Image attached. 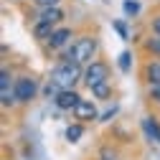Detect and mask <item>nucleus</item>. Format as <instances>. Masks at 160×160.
<instances>
[{"label":"nucleus","instance_id":"obj_22","mask_svg":"<svg viewBox=\"0 0 160 160\" xmlns=\"http://www.w3.org/2000/svg\"><path fill=\"white\" fill-rule=\"evenodd\" d=\"M150 31H152V36H158V38H160V13L150 18Z\"/></svg>","mask_w":160,"mask_h":160},{"label":"nucleus","instance_id":"obj_12","mask_svg":"<svg viewBox=\"0 0 160 160\" xmlns=\"http://www.w3.org/2000/svg\"><path fill=\"white\" fill-rule=\"evenodd\" d=\"M84 132H87V127H84L82 122H71V125L66 127V132H64V137H66V142H71V145H76L79 140L84 137Z\"/></svg>","mask_w":160,"mask_h":160},{"label":"nucleus","instance_id":"obj_21","mask_svg":"<svg viewBox=\"0 0 160 160\" xmlns=\"http://www.w3.org/2000/svg\"><path fill=\"white\" fill-rule=\"evenodd\" d=\"M33 5L38 10H43V8H58V5H61V0H33Z\"/></svg>","mask_w":160,"mask_h":160},{"label":"nucleus","instance_id":"obj_5","mask_svg":"<svg viewBox=\"0 0 160 160\" xmlns=\"http://www.w3.org/2000/svg\"><path fill=\"white\" fill-rule=\"evenodd\" d=\"M82 94H79L76 89H61L56 94V99H53V104H56V109L58 112H74L76 107H79V102H82Z\"/></svg>","mask_w":160,"mask_h":160},{"label":"nucleus","instance_id":"obj_2","mask_svg":"<svg viewBox=\"0 0 160 160\" xmlns=\"http://www.w3.org/2000/svg\"><path fill=\"white\" fill-rule=\"evenodd\" d=\"M97 51H99V41H97V36L92 33H84V36H76L74 38V43L61 51L64 58H71V61L76 64H82V66H89L94 58H97Z\"/></svg>","mask_w":160,"mask_h":160},{"label":"nucleus","instance_id":"obj_11","mask_svg":"<svg viewBox=\"0 0 160 160\" xmlns=\"http://www.w3.org/2000/svg\"><path fill=\"white\" fill-rule=\"evenodd\" d=\"M142 130H145V135L150 137V140H155V142L160 145V119L158 117H142Z\"/></svg>","mask_w":160,"mask_h":160},{"label":"nucleus","instance_id":"obj_18","mask_svg":"<svg viewBox=\"0 0 160 160\" xmlns=\"http://www.w3.org/2000/svg\"><path fill=\"white\" fill-rule=\"evenodd\" d=\"M117 112H119V104H112L109 109H104L102 114H99V119H97V122H104V125H107V122H112V119L117 117Z\"/></svg>","mask_w":160,"mask_h":160},{"label":"nucleus","instance_id":"obj_7","mask_svg":"<svg viewBox=\"0 0 160 160\" xmlns=\"http://www.w3.org/2000/svg\"><path fill=\"white\" fill-rule=\"evenodd\" d=\"M71 117L76 119V122L87 125V122H94V119H99V112H97V104L92 102V99H82V102H79V107L71 112Z\"/></svg>","mask_w":160,"mask_h":160},{"label":"nucleus","instance_id":"obj_15","mask_svg":"<svg viewBox=\"0 0 160 160\" xmlns=\"http://www.w3.org/2000/svg\"><path fill=\"white\" fill-rule=\"evenodd\" d=\"M117 69L122 71V74H130L132 71V53L130 51H122L117 56Z\"/></svg>","mask_w":160,"mask_h":160},{"label":"nucleus","instance_id":"obj_13","mask_svg":"<svg viewBox=\"0 0 160 160\" xmlns=\"http://www.w3.org/2000/svg\"><path fill=\"white\" fill-rule=\"evenodd\" d=\"M92 92V97L94 99H102V102H107V99H112V92H114V87H112V82H104V84H97L94 89H89Z\"/></svg>","mask_w":160,"mask_h":160},{"label":"nucleus","instance_id":"obj_8","mask_svg":"<svg viewBox=\"0 0 160 160\" xmlns=\"http://www.w3.org/2000/svg\"><path fill=\"white\" fill-rule=\"evenodd\" d=\"M58 26H53V23H48V21H38V18H36V21H33V38H36V41H48V38L53 36V31H56Z\"/></svg>","mask_w":160,"mask_h":160},{"label":"nucleus","instance_id":"obj_9","mask_svg":"<svg viewBox=\"0 0 160 160\" xmlns=\"http://www.w3.org/2000/svg\"><path fill=\"white\" fill-rule=\"evenodd\" d=\"M142 79H145V84H160V58H150V61H145Z\"/></svg>","mask_w":160,"mask_h":160},{"label":"nucleus","instance_id":"obj_23","mask_svg":"<svg viewBox=\"0 0 160 160\" xmlns=\"http://www.w3.org/2000/svg\"><path fill=\"white\" fill-rule=\"evenodd\" d=\"M99 160H102V158H99Z\"/></svg>","mask_w":160,"mask_h":160},{"label":"nucleus","instance_id":"obj_6","mask_svg":"<svg viewBox=\"0 0 160 160\" xmlns=\"http://www.w3.org/2000/svg\"><path fill=\"white\" fill-rule=\"evenodd\" d=\"M71 38H74V31H71L69 26H58V28L53 31V36L46 41V46H48L51 51H66V48L74 43Z\"/></svg>","mask_w":160,"mask_h":160},{"label":"nucleus","instance_id":"obj_19","mask_svg":"<svg viewBox=\"0 0 160 160\" xmlns=\"http://www.w3.org/2000/svg\"><path fill=\"white\" fill-rule=\"evenodd\" d=\"M148 102L160 107V84H148Z\"/></svg>","mask_w":160,"mask_h":160},{"label":"nucleus","instance_id":"obj_20","mask_svg":"<svg viewBox=\"0 0 160 160\" xmlns=\"http://www.w3.org/2000/svg\"><path fill=\"white\" fill-rule=\"evenodd\" d=\"M58 92H61V89H58V87L51 82V79H48L46 87H43V97H46V99H56V94H58Z\"/></svg>","mask_w":160,"mask_h":160},{"label":"nucleus","instance_id":"obj_16","mask_svg":"<svg viewBox=\"0 0 160 160\" xmlns=\"http://www.w3.org/2000/svg\"><path fill=\"white\" fill-rule=\"evenodd\" d=\"M122 10H125L127 18H137L140 10H142V5H140L137 0H125V3H122Z\"/></svg>","mask_w":160,"mask_h":160},{"label":"nucleus","instance_id":"obj_4","mask_svg":"<svg viewBox=\"0 0 160 160\" xmlns=\"http://www.w3.org/2000/svg\"><path fill=\"white\" fill-rule=\"evenodd\" d=\"M15 97H18V104H31L33 99L38 97V82L31 76V74H23V76H15Z\"/></svg>","mask_w":160,"mask_h":160},{"label":"nucleus","instance_id":"obj_3","mask_svg":"<svg viewBox=\"0 0 160 160\" xmlns=\"http://www.w3.org/2000/svg\"><path fill=\"white\" fill-rule=\"evenodd\" d=\"M109 74H112L109 64H107V61H102V58H94L89 66H84V79H82V84H84L87 89H94L97 84L112 82V79H109Z\"/></svg>","mask_w":160,"mask_h":160},{"label":"nucleus","instance_id":"obj_14","mask_svg":"<svg viewBox=\"0 0 160 160\" xmlns=\"http://www.w3.org/2000/svg\"><path fill=\"white\" fill-rule=\"evenodd\" d=\"M142 48H145V51H148L152 58H160V38H158V36H150V38H145Z\"/></svg>","mask_w":160,"mask_h":160},{"label":"nucleus","instance_id":"obj_10","mask_svg":"<svg viewBox=\"0 0 160 160\" xmlns=\"http://www.w3.org/2000/svg\"><path fill=\"white\" fill-rule=\"evenodd\" d=\"M66 18L64 8L58 5V8H43V10H38V21H48L53 26H61V21Z\"/></svg>","mask_w":160,"mask_h":160},{"label":"nucleus","instance_id":"obj_17","mask_svg":"<svg viewBox=\"0 0 160 160\" xmlns=\"http://www.w3.org/2000/svg\"><path fill=\"white\" fill-rule=\"evenodd\" d=\"M112 28H114V33L122 38V41H130V31H127L125 21H112Z\"/></svg>","mask_w":160,"mask_h":160},{"label":"nucleus","instance_id":"obj_1","mask_svg":"<svg viewBox=\"0 0 160 160\" xmlns=\"http://www.w3.org/2000/svg\"><path fill=\"white\" fill-rule=\"evenodd\" d=\"M48 79L58 87V89H76V84L84 79V66L71 61V58H56V64L48 74Z\"/></svg>","mask_w":160,"mask_h":160},{"label":"nucleus","instance_id":"obj_24","mask_svg":"<svg viewBox=\"0 0 160 160\" xmlns=\"http://www.w3.org/2000/svg\"><path fill=\"white\" fill-rule=\"evenodd\" d=\"M158 5H160V3H158Z\"/></svg>","mask_w":160,"mask_h":160}]
</instances>
